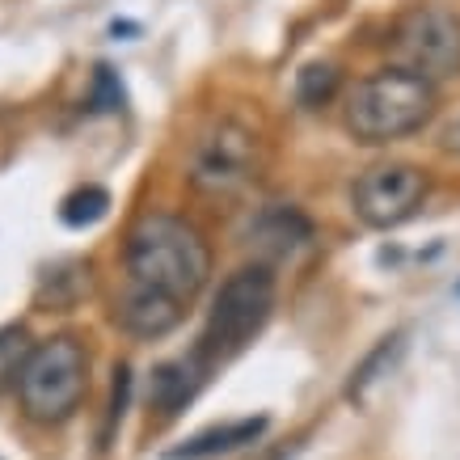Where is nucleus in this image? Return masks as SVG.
<instances>
[{"instance_id":"nucleus-5","label":"nucleus","mask_w":460,"mask_h":460,"mask_svg":"<svg viewBox=\"0 0 460 460\" xmlns=\"http://www.w3.org/2000/svg\"><path fill=\"white\" fill-rule=\"evenodd\" d=\"M393 56L397 68L414 72L422 81H444L460 72V17L444 4H422L414 13H405L393 26Z\"/></svg>"},{"instance_id":"nucleus-13","label":"nucleus","mask_w":460,"mask_h":460,"mask_svg":"<svg viewBox=\"0 0 460 460\" xmlns=\"http://www.w3.org/2000/svg\"><path fill=\"white\" fill-rule=\"evenodd\" d=\"M338 93V68L334 64H305L296 72V98L305 106H325Z\"/></svg>"},{"instance_id":"nucleus-9","label":"nucleus","mask_w":460,"mask_h":460,"mask_svg":"<svg viewBox=\"0 0 460 460\" xmlns=\"http://www.w3.org/2000/svg\"><path fill=\"white\" fill-rule=\"evenodd\" d=\"M262 431H266V419L220 422V427H208V431L190 435L186 444L169 447V460H211V456H224V452H237V447L253 444Z\"/></svg>"},{"instance_id":"nucleus-10","label":"nucleus","mask_w":460,"mask_h":460,"mask_svg":"<svg viewBox=\"0 0 460 460\" xmlns=\"http://www.w3.org/2000/svg\"><path fill=\"white\" fill-rule=\"evenodd\" d=\"M313 237V224L296 208H266L250 228V241L270 258H288Z\"/></svg>"},{"instance_id":"nucleus-7","label":"nucleus","mask_w":460,"mask_h":460,"mask_svg":"<svg viewBox=\"0 0 460 460\" xmlns=\"http://www.w3.org/2000/svg\"><path fill=\"white\" fill-rule=\"evenodd\" d=\"M258 178V144L245 127L220 123L208 140L199 144L195 165H190V181L208 195H237L241 186H250Z\"/></svg>"},{"instance_id":"nucleus-2","label":"nucleus","mask_w":460,"mask_h":460,"mask_svg":"<svg viewBox=\"0 0 460 460\" xmlns=\"http://www.w3.org/2000/svg\"><path fill=\"white\" fill-rule=\"evenodd\" d=\"M435 114V84L405 68L372 72L367 81L355 84L347 102V123L355 140L389 144L402 136H414L431 123Z\"/></svg>"},{"instance_id":"nucleus-8","label":"nucleus","mask_w":460,"mask_h":460,"mask_svg":"<svg viewBox=\"0 0 460 460\" xmlns=\"http://www.w3.org/2000/svg\"><path fill=\"white\" fill-rule=\"evenodd\" d=\"M203 380H208V363L199 359V355H186V359H173V363H161L153 372V389H148V402L153 410L161 414H178L186 410V402L203 389Z\"/></svg>"},{"instance_id":"nucleus-15","label":"nucleus","mask_w":460,"mask_h":460,"mask_svg":"<svg viewBox=\"0 0 460 460\" xmlns=\"http://www.w3.org/2000/svg\"><path fill=\"white\" fill-rule=\"evenodd\" d=\"M444 144H447V148H456V144H460V127H452V131H447Z\"/></svg>"},{"instance_id":"nucleus-11","label":"nucleus","mask_w":460,"mask_h":460,"mask_svg":"<svg viewBox=\"0 0 460 460\" xmlns=\"http://www.w3.org/2000/svg\"><path fill=\"white\" fill-rule=\"evenodd\" d=\"M106 211H111V195H106L102 186H76V190L59 203V220L68 224V228H89V224H98Z\"/></svg>"},{"instance_id":"nucleus-3","label":"nucleus","mask_w":460,"mask_h":460,"mask_svg":"<svg viewBox=\"0 0 460 460\" xmlns=\"http://www.w3.org/2000/svg\"><path fill=\"white\" fill-rule=\"evenodd\" d=\"M89 389V355L76 338H47L30 350L26 367L17 376V397L34 422H68Z\"/></svg>"},{"instance_id":"nucleus-12","label":"nucleus","mask_w":460,"mask_h":460,"mask_svg":"<svg viewBox=\"0 0 460 460\" xmlns=\"http://www.w3.org/2000/svg\"><path fill=\"white\" fill-rule=\"evenodd\" d=\"M30 350L34 347H30V334L22 325H4V330H0V393L9 389V385H17Z\"/></svg>"},{"instance_id":"nucleus-6","label":"nucleus","mask_w":460,"mask_h":460,"mask_svg":"<svg viewBox=\"0 0 460 460\" xmlns=\"http://www.w3.org/2000/svg\"><path fill=\"white\" fill-rule=\"evenodd\" d=\"M431 190V181L419 165H376L367 169L355 190H350V203H355V216H359L367 228H397L405 224L414 211L422 208V199Z\"/></svg>"},{"instance_id":"nucleus-16","label":"nucleus","mask_w":460,"mask_h":460,"mask_svg":"<svg viewBox=\"0 0 460 460\" xmlns=\"http://www.w3.org/2000/svg\"><path fill=\"white\" fill-rule=\"evenodd\" d=\"M456 292H460V288H456Z\"/></svg>"},{"instance_id":"nucleus-14","label":"nucleus","mask_w":460,"mask_h":460,"mask_svg":"<svg viewBox=\"0 0 460 460\" xmlns=\"http://www.w3.org/2000/svg\"><path fill=\"white\" fill-rule=\"evenodd\" d=\"M89 111H123V84L114 76V68L98 64L93 72V98H89Z\"/></svg>"},{"instance_id":"nucleus-1","label":"nucleus","mask_w":460,"mask_h":460,"mask_svg":"<svg viewBox=\"0 0 460 460\" xmlns=\"http://www.w3.org/2000/svg\"><path fill=\"white\" fill-rule=\"evenodd\" d=\"M211 275V250L195 224L153 211L127 233V288L114 321L136 338H161L181 321L186 305Z\"/></svg>"},{"instance_id":"nucleus-4","label":"nucleus","mask_w":460,"mask_h":460,"mask_svg":"<svg viewBox=\"0 0 460 460\" xmlns=\"http://www.w3.org/2000/svg\"><path fill=\"white\" fill-rule=\"evenodd\" d=\"M270 313H275V275L266 266H241L237 275L224 279V288L211 300L195 355L211 367V363L245 350V342H253V334L270 321Z\"/></svg>"}]
</instances>
